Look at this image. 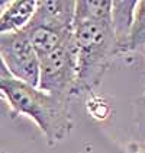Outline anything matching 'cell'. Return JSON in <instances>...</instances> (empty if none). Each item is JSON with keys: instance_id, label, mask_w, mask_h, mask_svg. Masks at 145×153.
Returning a JSON list of instances; mask_svg holds the SVG:
<instances>
[{"instance_id": "cell-13", "label": "cell", "mask_w": 145, "mask_h": 153, "mask_svg": "<svg viewBox=\"0 0 145 153\" xmlns=\"http://www.w3.org/2000/svg\"><path fill=\"white\" fill-rule=\"evenodd\" d=\"M7 3H9L7 0H0V15H1V12L4 10V7L7 6Z\"/></svg>"}, {"instance_id": "cell-5", "label": "cell", "mask_w": 145, "mask_h": 153, "mask_svg": "<svg viewBox=\"0 0 145 153\" xmlns=\"http://www.w3.org/2000/svg\"><path fill=\"white\" fill-rule=\"evenodd\" d=\"M29 38L34 50L38 54V59L51 53L52 50L60 47L67 39L72 36V29H62L48 24L38 22L32 19L29 25L23 29Z\"/></svg>"}, {"instance_id": "cell-1", "label": "cell", "mask_w": 145, "mask_h": 153, "mask_svg": "<svg viewBox=\"0 0 145 153\" xmlns=\"http://www.w3.org/2000/svg\"><path fill=\"white\" fill-rule=\"evenodd\" d=\"M0 92L12 115L29 117L45 136L48 146L62 141L74 127L70 99L42 92L16 79H0Z\"/></svg>"}, {"instance_id": "cell-16", "label": "cell", "mask_w": 145, "mask_h": 153, "mask_svg": "<svg viewBox=\"0 0 145 153\" xmlns=\"http://www.w3.org/2000/svg\"><path fill=\"white\" fill-rule=\"evenodd\" d=\"M0 153H4V152H1V150H0Z\"/></svg>"}, {"instance_id": "cell-3", "label": "cell", "mask_w": 145, "mask_h": 153, "mask_svg": "<svg viewBox=\"0 0 145 153\" xmlns=\"http://www.w3.org/2000/svg\"><path fill=\"white\" fill-rule=\"evenodd\" d=\"M77 82V56L74 38L39 57L38 89L60 98L71 99Z\"/></svg>"}, {"instance_id": "cell-9", "label": "cell", "mask_w": 145, "mask_h": 153, "mask_svg": "<svg viewBox=\"0 0 145 153\" xmlns=\"http://www.w3.org/2000/svg\"><path fill=\"white\" fill-rule=\"evenodd\" d=\"M112 1L108 0H81L75 1L74 19H87L102 24H110Z\"/></svg>"}, {"instance_id": "cell-2", "label": "cell", "mask_w": 145, "mask_h": 153, "mask_svg": "<svg viewBox=\"0 0 145 153\" xmlns=\"http://www.w3.org/2000/svg\"><path fill=\"white\" fill-rule=\"evenodd\" d=\"M72 38L77 56L74 96H78L100 85L113 59L119 54L110 24L74 19Z\"/></svg>"}, {"instance_id": "cell-15", "label": "cell", "mask_w": 145, "mask_h": 153, "mask_svg": "<svg viewBox=\"0 0 145 153\" xmlns=\"http://www.w3.org/2000/svg\"><path fill=\"white\" fill-rule=\"evenodd\" d=\"M0 99H4V98H3V95H1V92H0Z\"/></svg>"}, {"instance_id": "cell-6", "label": "cell", "mask_w": 145, "mask_h": 153, "mask_svg": "<svg viewBox=\"0 0 145 153\" xmlns=\"http://www.w3.org/2000/svg\"><path fill=\"white\" fill-rule=\"evenodd\" d=\"M75 1L72 0H38V7L32 19L62 29H72Z\"/></svg>"}, {"instance_id": "cell-17", "label": "cell", "mask_w": 145, "mask_h": 153, "mask_svg": "<svg viewBox=\"0 0 145 153\" xmlns=\"http://www.w3.org/2000/svg\"><path fill=\"white\" fill-rule=\"evenodd\" d=\"M144 51H145V50H144Z\"/></svg>"}, {"instance_id": "cell-14", "label": "cell", "mask_w": 145, "mask_h": 153, "mask_svg": "<svg viewBox=\"0 0 145 153\" xmlns=\"http://www.w3.org/2000/svg\"><path fill=\"white\" fill-rule=\"evenodd\" d=\"M142 101H144V106H145V94H144V96H142Z\"/></svg>"}, {"instance_id": "cell-11", "label": "cell", "mask_w": 145, "mask_h": 153, "mask_svg": "<svg viewBox=\"0 0 145 153\" xmlns=\"http://www.w3.org/2000/svg\"><path fill=\"white\" fill-rule=\"evenodd\" d=\"M12 76H10V73L7 70V67H6V64H4V61L1 59V56H0V79H10Z\"/></svg>"}, {"instance_id": "cell-10", "label": "cell", "mask_w": 145, "mask_h": 153, "mask_svg": "<svg viewBox=\"0 0 145 153\" xmlns=\"http://www.w3.org/2000/svg\"><path fill=\"white\" fill-rule=\"evenodd\" d=\"M145 50V0L136 1L131 32L128 38V53Z\"/></svg>"}, {"instance_id": "cell-7", "label": "cell", "mask_w": 145, "mask_h": 153, "mask_svg": "<svg viewBox=\"0 0 145 153\" xmlns=\"http://www.w3.org/2000/svg\"><path fill=\"white\" fill-rule=\"evenodd\" d=\"M135 6H136L135 0L112 1L110 26H112V32L116 41V48L119 56L128 53V38L132 26Z\"/></svg>"}, {"instance_id": "cell-12", "label": "cell", "mask_w": 145, "mask_h": 153, "mask_svg": "<svg viewBox=\"0 0 145 153\" xmlns=\"http://www.w3.org/2000/svg\"><path fill=\"white\" fill-rule=\"evenodd\" d=\"M132 153H145V144H142V143L135 144V146H133Z\"/></svg>"}, {"instance_id": "cell-4", "label": "cell", "mask_w": 145, "mask_h": 153, "mask_svg": "<svg viewBox=\"0 0 145 153\" xmlns=\"http://www.w3.org/2000/svg\"><path fill=\"white\" fill-rule=\"evenodd\" d=\"M0 56L13 79L38 86L39 59L25 31L1 34Z\"/></svg>"}, {"instance_id": "cell-8", "label": "cell", "mask_w": 145, "mask_h": 153, "mask_svg": "<svg viewBox=\"0 0 145 153\" xmlns=\"http://www.w3.org/2000/svg\"><path fill=\"white\" fill-rule=\"evenodd\" d=\"M38 7V0L9 1L0 15V35L23 31L32 21Z\"/></svg>"}]
</instances>
